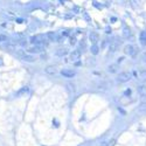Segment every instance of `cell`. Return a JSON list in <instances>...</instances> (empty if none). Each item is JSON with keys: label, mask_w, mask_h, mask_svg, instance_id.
<instances>
[{"label": "cell", "mask_w": 146, "mask_h": 146, "mask_svg": "<svg viewBox=\"0 0 146 146\" xmlns=\"http://www.w3.org/2000/svg\"><path fill=\"white\" fill-rule=\"evenodd\" d=\"M67 87H68V89H69V91H73V92L75 91V85H74V84L68 83V84H67Z\"/></svg>", "instance_id": "cell-21"}, {"label": "cell", "mask_w": 146, "mask_h": 146, "mask_svg": "<svg viewBox=\"0 0 146 146\" xmlns=\"http://www.w3.org/2000/svg\"><path fill=\"white\" fill-rule=\"evenodd\" d=\"M131 35V32H130V29L127 28V27H125V28L123 29V36L124 37H129Z\"/></svg>", "instance_id": "cell-17"}, {"label": "cell", "mask_w": 146, "mask_h": 146, "mask_svg": "<svg viewBox=\"0 0 146 146\" xmlns=\"http://www.w3.org/2000/svg\"><path fill=\"white\" fill-rule=\"evenodd\" d=\"M139 81L140 82H146V70H142L139 73Z\"/></svg>", "instance_id": "cell-14"}, {"label": "cell", "mask_w": 146, "mask_h": 146, "mask_svg": "<svg viewBox=\"0 0 146 146\" xmlns=\"http://www.w3.org/2000/svg\"><path fill=\"white\" fill-rule=\"evenodd\" d=\"M45 71H46L48 75H55V74L57 73V70H56V68H55L54 65H48V67H46Z\"/></svg>", "instance_id": "cell-7"}, {"label": "cell", "mask_w": 146, "mask_h": 146, "mask_svg": "<svg viewBox=\"0 0 146 146\" xmlns=\"http://www.w3.org/2000/svg\"><path fill=\"white\" fill-rule=\"evenodd\" d=\"M131 77H132V75H131V73H127V71H123V73H120L119 75H118V82H122V83H125V82H129L130 80H131Z\"/></svg>", "instance_id": "cell-1"}, {"label": "cell", "mask_w": 146, "mask_h": 146, "mask_svg": "<svg viewBox=\"0 0 146 146\" xmlns=\"http://www.w3.org/2000/svg\"><path fill=\"white\" fill-rule=\"evenodd\" d=\"M89 39H90V41H91L93 45H96L97 41L99 40V35H98V33H96V32H91L90 35H89Z\"/></svg>", "instance_id": "cell-5"}, {"label": "cell", "mask_w": 146, "mask_h": 146, "mask_svg": "<svg viewBox=\"0 0 146 146\" xmlns=\"http://www.w3.org/2000/svg\"><path fill=\"white\" fill-rule=\"evenodd\" d=\"M21 60H24V61H26V62H34V61H35V57L32 56V55H27V54H26Z\"/></svg>", "instance_id": "cell-15"}, {"label": "cell", "mask_w": 146, "mask_h": 146, "mask_svg": "<svg viewBox=\"0 0 146 146\" xmlns=\"http://www.w3.org/2000/svg\"><path fill=\"white\" fill-rule=\"evenodd\" d=\"M43 50V48L42 47H40V46H35V47H32V48H29L28 52L29 53H32V54H39V53H41Z\"/></svg>", "instance_id": "cell-9"}, {"label": "cell", "mask_w": 146, "mask_h": 146, "mask_svg": "<svg viewBox=\"0 0 146 146\" xmlns=\"http://www.w3.org/2000/svg\"><path fill=\"white\" fill-rule=\"evenodd\" d=\"M47 37H48L50 41H54V40L56 39V35H55V33H53V32H49V33H47Z\"/></svg>", "instance_id": "cell-18"}, {"label": "cell", "mask_w": 146, "mask_h": 146, "mask_svg": "<svg viewBox=\"0 0 146 146\" xmlns=\"http://www.w3.org/2000/svg\"><path fill=\"white\" fill-rule=\"evenodd\" d=\"M43 41H45V36L42 34H37V35H35V36L32 37V42L33 43H36V45L43 43Z\"/></svg>", "instance_id": "cell-4"}, {"label": "cell", "mask_w": 146, "mask_h": 146, "mask_svg": "<svg viewBox=\"0 0 146 146\" xmlns=\"http://www.w3.org/2000/svg\"><path fill=\"white\" fill-rule=\"evenodd\" d=\"M115 144H116V140L115 139H111L109 143H106V146H115Z\"/></svg>", "instance_id": "cell-22"}, {"label": "cell", "mask_w": 146, "mask_h": 146, "mask_svg": "<svg viewBox=\"0 0 146 146\" xmlns=\"http://www.w3.org/2000/svg\"><path fill=\"white\" fill-rule=\"evenodd\" d=\"M98 52H99V48H98V46H97V45H93V46L91 47V54H93V55H97V54H98Z\"/></svg>", "instance_id": "cell-16"}, {"label": "cell", "mask_w": 146, "mask_h": 146, "mask_svg": "<svg viewBox=\"0 0 146 146\" xmlns=\"http://www.w3.org/2000/svg\"><path fill=\"white\" fill-rule=\"evenodd\" d=\"M4 41H7V36H5V35H0V42H4Z\"/></svg>", "instance_id": "cell-23"}, {"label": "cell", "mask_w": 146, "mask_h": 146, "mask_svg": "<svg viewBox=\"0 0 146 146\" xmlns=\"http://www.w3.org/2000/svg\"><path fill=\"white\" fill-rule=\"evenodd\" d=\"M80 57H81V52L80 50H73L71 52V54H70L71 61H77V60H80Z\"/></svg>", "instance_id": "cell-6"}, {"label": "cell", "mask_w": 146, "mask_h": 146, "mask_svg": "<svg viewBox=\"0 0 146 146\" xmlns=\"http://www.w3.org/2000/svg\"><path fill=\"white\" fill-rule=\"evenodd\" d=\"M139 110H140V111H146V102H143V103L139 105Z\"/></svg>", "instance_id": "cell-20"}, {"label": "cell", "mask_w": 146, "mask_h": 146, "mask_svg": "<svg viewBox=\"0 0 146 146\" xmlns=\"http://www.w3.org/2000/svg\"><path fill=\"white\" fill-rule=\"evenodd\" d=\"M118 69H119L118 64H110V65L108 67V71L111 73V74H116L117 71H118Z\"/></svg>", "instance_id": "cell-10"}, {"label": "cell", "mask_w": 146, "mask_h": 146, "mask_svg": "<svg viewBox=\"0 0 146 146\" xmlns=\"http://www.w3.org/2000/svg\"><path fill=\"white\" fill-rule=\"evenodd\" d=\"M25 55H26V53L24 50H16V56H19L20 58H22Z\"/></svg>", "instance_id": "cell-19"}, {"label": "cell", "mask_w": 146, "mask_h": 146, "mask_svg": "<svg viewBox=\"0 0 146 146\" xmlns=\"http://www.w3.org/2000/svg\"><path fill=\"white\" fill-rule=\"evenodd\" d=\"M61 74H62L63 76H67V77H73V76H75V71H74V70H69V69H63V70L61 71Z\"/></svg>", "instance_id": "cell-8"}, {"label": "cell", "mask_w": 146, "mask_h": 146, "mask_svg": "<svg viewBox=\"0 0 146 146\" xmlns=\"http://www.w3.org/2000/svg\"><path fill=\"white\" fill-rule=\"evenodd\" d=\"M75 41H76L75 39H71V41H70V43H71V45H74V43H75Z\"/></svg>", "instance_id": "cell-24"}, {"label": "cell", "mask_w": 146, "mask_h": 146, "mask_svg": "<svg viewBox=\"0 0 146 146\" xmlns=\"http://www.w3.org/2000/svg\"><path fill=\"white\" fill-rule=\"evenodd\" d=\"M137 48L136 47H133V46H131V45H127V46H125L124 47V53L126 54V55H130V56H134L136 54H137Z\"/></svg>", "instance_id": "cell-2"}, {"label": "cell", "mask_w": 146, "mask_h": 146, "mask_svg": "<svg viewBox=\"0 0 146 146\" xmlns=\"http://www.w3.org/2000/svg\"><path fill=\"white\" fill-rule=\"evenodd\" d=\"M138 92H139V95H140L142 97H146V85L145 84H143V85H140V87L138 88Z\"/></svg>", "instance_id": "cell-11"}, {"label": "cell", "mask_w": 146, "mask_h": 146, "mask_svg": "<svg viewBox=\"0 0 146 146\" xmlns=\"http://www.w3.org/2000/svg\"><path fill=\"white\" fill-rule=\"evenodd\" d=\"M139 39H140V43H142L143 46H146V32H142V33H140Z\"/></svg>", "instance_id": "cell-13"}, {"label": "cell", "mask_w": 146, "mask_h": 146, "mask_svg": "<svg viewBox=\"0 0 146 146\" xmlns=\"http://www.w3.org/2000/svg\"><path fill=\"white\" fill-rule=\"evenodd\" d=\"M122 45V40L120 39H118L116 37L111 43H110V52H112V53H115L116 50H118V48H119V46Z\"/></svg>", "instance_id": "cell-3"}, {"label": "cell", "mask_w": 146, "mask_h": 146, "mask_svg": "<svg viewBox=\"0 0 146 146\" xmlns=\"http://www.w3.org/2000/svg\"><path fill=\"white\" fill-rule=\"evenodd\" d=\"M67 54H68V49L67 48H60L56 52V55H58V56H64Z\"/></svg>", "instance_id": "cell-12"}]
</instances>
